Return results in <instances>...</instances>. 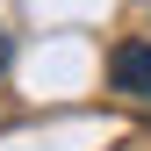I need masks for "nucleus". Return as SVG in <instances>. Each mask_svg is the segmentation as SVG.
I'll use <instances>...</instances> for the list:
<instances>
[{"mask_svg":"<svg viewBox=\"0 0 151 151\" xmlns=\"http://www.w3.org/2000/svg\"><path fill=\"white\" fill-rule=\"evenodd\" d=\"M108 86L122 101H151V43H115L108 50Z\"/></svg>","mask_w":151,"mask_h":151,"instance_id":"obj_1","label":"nucleus"},{"mask_svg":"<svg viewBox=\"0 0 151 151\" xmlns=\"http://www.w3.org/2000/svg\"><path fill=\"white\" fill-rule=\"evenodd\" d=\"M7 58H14V43H7V29H0V72H7Z\"/></svg>","mask_w":151,"mask_h":151,"instance_id":"obj_2","label":"nucleus"}]
</instances>
